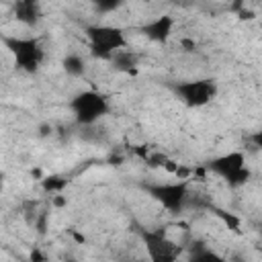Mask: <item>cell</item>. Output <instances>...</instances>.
<instances>
[{
  "mask_svg": "<svg viewBox=\"0 0 262 262\" xmlns=\"http://www.w3.org/2000/svg\"><path fill=\"white\" fill-rule=\"evenodd\" d=\"M4 47L14 59V66L27 74H37L43 59L45 49L37 37H0Z\"/></svg>",
  "mask_w": 262,
  "mask_h": 262,
  "instance_id": "6da1fadb",
  "label": "cell"
},
{
  "mask_svg": "<svg viewBox=\"0 0 262 262\" xmlns=\"http://www.w3.org/2000/svg\"><path fill=\"white\" fill-rule=\"evenodd\" d=\"M84 33H86V39H88V45H90V53L96 59L108 61L115 51H119L127 45V37L123 33V29H119V27L88 25L84 29Z\"/></svg>",
  "mask_w": 262,
  "mask_h": 262,
  "instance_id": "7a4b0ae2",
  "label": "cell"
},
{
  "mask_svg": "<svg viewBox=\"0 0 262 262\" xmlns=\"http://www.w3.org/2000/svg\"><path fill=\"white\" fill-rule=\"evenodd\" d=\"M70 108L78 125L90 127L111 111V102L100 90H82L70 100Z\"/></svg>",
  "mask_w": 262,
  "mask_h": 262,
  "instance_id": "3957f363",
  "label": "cell"
},
{
  "mask_svg": "<svg viewBox=\"0 0 262 262\" xmlns=\"http://www.w3.org/2000/svg\"><path fill=\"white\" fill-rule=\"evenodd\" d=\"M205 170L221 176L229 186H242L252 178V170L246 166L244 151H229L217 156L205 164Z\"/></svg>",
  "mask_w": 262,
  "mask_h": 262,
  "instance_id": "277c9868",
  "label": "cell"
},
{
  "mask_svg": "<svg viewBox=\"0 0 262 262\" xmlns=\"http://www.w3.org/2000/svg\"><path fill=\"white\" fill-rule=\"evenodd\" d=\"M143 190L170 213L184 211L188 201H190V192H188V182L186 180L162 182V184H143Z\"/></svg>",
  "mask_w": 262,
  "mask_h": 262,
  "instance_id": "5b68a950",
  "label": "cell"
},
{
  "mask_svg": "<svg viewBox=\"0 0 262 262\" xmlns=\"http://www.w3.org/2000/svg\"><path fill=\"white\" fill-rule=\"evenodd\" d=\"M170 90L188 106V108H199L209 104L215 94H217V84L213 80H186V82H176L170 84Z\"/></svg>",
  "mask_w": 262,
  "mask_h": 262,
  "instance_id": "8992f818",
  "label": "cell"
},
{
  "mask_svg": "<svg viewBox=\"0 0 262 262\" xmlns=\"http://www.w3.org/2000/svg\"><path fill=\"white\" fill-rule=\"evenodd\" d=\"M139 235L145 244L147 256L154 262H172L180 256V246H176L166 235V231L162 227L160 229H139Z\"/></svg>",
  "mask_w": 262,
  "mask_h": 262,
  "instance_id": "52a82bcc",
  "label": "cell"
},
{
  "mask_svg": "<svg viewBox=\"0 0 262 262\" xmlns=\"http://www.w3.org/2000/svg\"><path fill=\"white\" fill-rule=\"evenodd\" d=\"M12 14L18 23L27 27H37L43 18L41 2L39 0H14L12 2Z\"/></svg>",
  "mask_w": 262,
  "mask_h": 262,
  "instance_id": "ba28073f",
  "label": "cell"
},
{
  "mask_svg": "<svg viewBox=\"0 0 262 262\" xmlns=\"http://www.w3.org/2000/svg\"><path fill=\"white\" fill-rule=\"evenodd\" d=\"M172 29H174V18L168 16V14H162L149 23H145L139 31L149 39V41H156V43H166L172 35Z\"/></svg>",
  "mask_w": 262,
  "mask_h": 262,
  "instance_id": "9c48e42d",
  "label": "cell"
},
{
  "mask_svg": "<svg viewBox=\"0 0 262 262\" xmlns=\"http://www.w3.org/2000/svg\"><path fill=\"white\" fill-rule=\"evenodd\" d=\"M108 61H113L115 70L125 72V74H129V76H135V74H137V66H139V55L133 53V51H127V49L123 47V49L115 51Z\"/></svg>",
  "mask_w": 262,
  "mask_h": 262,
  "instance_id": "30bf717a",
  "label": "cell"
},
{
  "mask_svg": "<svg viewBox=\"0 0 262 262\" xmlns=\"http://www.w3.org/2000/svg\"><path fill=\"white\" fill-rule=\"evenodd\" d=\"M61 68H63V72H66L68 76H72V78H80V76H84V72H86V63H84V59H82L78 53H68V55L61 59Z\"/></svg>",
  "mask_w": 262,
  "mask_h": 262,
  "instance_id": "8fae6325",
  "label": "cell"
},
{
  "mask_svg": "<svg viewBox=\"0 0 262 262\" xmlns=\"http://www.w3.org/2000/svg\"><path fill=\"white\" fill-rule=\"evenodd\" d=\"M190 260H196V262H211V260H221L213 250H209L203 242H196L192 252H190Z\"/></svg>",
  "mask_w": 262,
  "mask_h": 262,
  "instance_id": "7c38bea8",
  "label": "cell"
},
{
  "mask_svg": "<svg viewBox=\"0 0 262 262\" xmlns=\"http://www.w3.org/2000/svg\"><path fill=\"white\" fill-rule=\"evenodd\" d=\"M41 186H43V190H47V192H61V190L68 186V180H66L63 176L53 174V176H45V178L41 180Z\"/></svg>",
  "mask_w": 262,
  "mask_h": 262,
  "instance_id": "4fadbf2b",
  "label": "cell"
},
{
  "mask_svg": "<svg viewBox=\"0 0 262 262\" xmlns=\"http://www.w3.org/2000/svg\"><path fill=\"white\" fill-rule=\"evenodd\" d=\"M90 2H92L94 10L100 12V14L115 12V10H119V8L125 4V0H90Z\"/></svg>",
  "mask_w": 262,
  "mask_h": 262,
  "instance_id": "5bb4252c",
  "label": "cell"
},
{
  "mask_svg": "<svg viewBox=\"0 0 262 262\" xmlns=\"http://www.w3.org/2000/svg\"><path fill=\"white\" fill-rule=\"evenodd\" d=\"M209 209L229 227V229H233V231H237L239 229V219L235 217V215H231V213H227V211H223V209H219V207H213V205H209Z\"/></svg>",
  "mask_w": 262,
  "mask_h": 262,
  "instance_id": "9a60e30c",
  "label": "cell"
},
{
  "mask_svg": "<svg viewBox=\"0 0 262 262\" xmlns=\"http://www.w3.org/2000/svg\"><path fill=\"white\" fill-rule=\"evenodd\" d=\"M47 221H49V211H39V213L35 215L33 225H35V229H37L41 235L47 231Z\"/></svg>",
  "mask_w": 262,
  "mask_h": 262,
  "instance_id": "2e32d148",
  "label": "cell"
},
{
  "mask_svg": "<svg viewBox=\"0 0 262 262\" xmlns=\"http://www.w3.org/2000/svg\"><path fill=\"white\" fill-rule=\"evenodd\" d=\"M237 16H239L242 20H252V18H254L256 14H254L252 10H248V8H244V6H242V8L237 10Z\"/></svg>",
  "mask_w": 262,
  "mask_h": 262,
  "instance_id": "e0dca14e",
  "label": "cell"
},
{
  "mask_svg": "<svg viewBox=\"0 0 262 262\" xmlns=\"http://www.w3.org/2000/svg\"><path fill=\"white\" fill-rule=\"evenodd\" d=\"M31 260H45V256H43L39 250H33V252H31Z\"/></svg>",
  "mask_w": 262,
  "mask_h": 262,
  "instance_id": "ac0fdd59",
  "label": "cell"
},
{
  "mask_svg": "<svg viewBox=\"0 0 262 262\" xmlns=\"http://www.w3.org/2000/svg\"><path fill=\"white\" fill-rule=\"evenodd\" d=\"M53 205H55V207H63V205H66V199H63V196H57V199H53Z\"/></svg>",
  "mask_w": 262,
  "mask_h": 262,
  "instance_id": "d6986e66",
  "label": "cell"
},
{
  "mask_svg": "<svg viewBox=\"0 0 262 262\" xmlns=\"http://www.w3.org/2000/svg\"><path fill=\"white\" fill-rule=\"evenodd\" d=\"M47 133H51V127L43 125V127H41V135H47Z\"/></svg>",
  "mask_w": 262,
  "mask_h": 262,
  "instance_id": "ffe728a7",
  "label": "cell"
},
{
  "mask_svg": "<svg viewBox=\"0 0 262 262\" xmlns=\"http://www.w3.org/2000/svg\"><path fill=\"white\" fill-rule=\"evenodd\" d=\"M2 188H4V174L0 172V192H2Z\"/></svg>",
  "mask_w": 262,
  "mask_h": 262,
  "instance_id": "44dd1931",
  "label": "cell"
}]
</instances>
